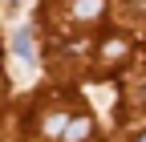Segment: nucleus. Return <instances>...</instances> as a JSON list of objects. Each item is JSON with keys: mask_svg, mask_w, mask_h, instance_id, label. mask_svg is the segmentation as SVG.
Here are the masks:
<instances>
[{"mask_svg": "<svg viewBox=\"0 0 146 142\" xmlns=\"http://www.w3.org/2000/svg\"><path fill=\"white\" fill-rule=\"evenodd\" d=\"M134 142H146V134H142V138H134Z\"/></svg>", "mask_w": 146, "mask_h": 142, "instance_id": "obj_4", "label": "nucleus"}, {"mask_svg": "<svg viewBox=\"0 0 146 142\" xmlns=\"http://www.w3.org/2000/svg\"><path fill=\"white\" fill-rule=\"evenodd\" d=\"M85 134H89V118H73L69 126H65V138H69V142H81Z\"/></svg>", "mask_w": 146, "mask_h": 142, "instance_id": "obj_1", "label": "nucleus"}, {"mask_svg": "<svg viewBox=\"0 0 146 142\" xmlns=\"http://www.w3.org/2000/svg\"><path fill=\"white\" fill-rule=\"evenodd\" d=\"M16 53H21V57H29V33H16Z\"/></svg>", "mask_w": 146, "mask_h": 142, "instance_id": "obj_3", "label": "nucleus"}, {"mask_svg": "<svg viewBox=\"0 0 146 142\" xmlns=\"http://www.w3.org/2000/svg\"><path fill=\"white\" fill-rule=\"evenodd\" d=\"M102 12V0H81L77 4V16H98Z\"/></svg>", "mask_w": 146, "mask_h": 142, "instance_id": "obj_2", "label": "nucleus"}]
</instances>
